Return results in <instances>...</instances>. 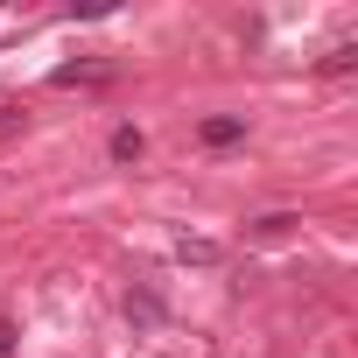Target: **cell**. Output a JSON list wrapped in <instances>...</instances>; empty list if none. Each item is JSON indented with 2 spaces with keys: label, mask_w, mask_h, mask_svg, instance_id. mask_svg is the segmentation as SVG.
<instances>
[{
  "label": "cell",
  "mask_w": 358,
  "mask_h": 358,
  "mask_svg": "<svg viewBox=\"0 0 358 358\" xmlns=\"http://www.w3.org/2000/svg\"><path fill=\"white\" fill-rule=\"evenodd\" d=\"M8 351H15V330H8V323H0V358H8Z\"/></svg>",
  "instance_id": "8"
},
{
  "label": "cell",
  "mask_w": 358,
  "mask_h": 358,
  "mask_svg": "<svg viewBox=\"0 0 358 358\" xmlns=\"http://www.w3.org/2000/svg\"><path fill=\"white\" fill-rule=\"evenodd\" d=\"M197 134H204V148H232V141H246V120L239 113H211Z\"/></svg>",
  "instance_id": "2"
},
{
  "label": "cell",
  "mask_w": 358,
  "mask_h": 358,
  "mask_svg": "<svg viewBox=\"0 0 358 358\" xmlns=\"http://www.w3.org/2000/svg\"><path fill=\"white\" fill-rule=\"evenodd\" d=\"M99 78H113V64H57L50 71V85H99Z\"/></svg>",
  "instance_id": "3"
},
{
  "label": "cell",
  "mask_w": 358,
  "mask_h": 358,
  "mask_svg": "<svg viewBox=\"0 0 358 358\" xmlns=\"http://www.w3.org/2000/svg\"><path fill=\"white\" fill-rule=\"evenodd\" d=\"M141 148H148V134H141L134 120H120V127H113V162H141Z\"/></svg>",
  "instance_id": "4"
},
{
  "label": "cell",
  "mask_w": 358,
  "mask_h": 358,
  "mask_svg": "<svg viewBox=\"0 0 358 358\" xmlns=\"http://www.w3.org/2000/svg\"><path fill=\"white\" fill-rule=\"evenodd\" d=\"M288 225H295V211H267V218H253V232H260V239H281Z\"/></svg>",
  "instance_id": "6"
},
{
  "label": "cell",
  "mask_w": 358,
  "mask_h": 358,
  "mask_svg": "<svg viewBox=\"0 0 358 358\" xmlns=\"http://www.w3.org/2000/svg\"><path fill=\"white\" fill-rule=\"evenodd\" d=\"M176 260H190V267H218V246H211V239H176Z\"/></svg>",
  "instance_id": "5"
},
{
  "label": "cell",
  "mask_w": 358,
  "mask_h": 358,
  "mask_svg": "<svg viewBox=\"0 0 358 358\" xmlns=\"http://www.w3.org/2000/svg\"><path fill=\"white\" fill-rule=\"evenodd\" d=\"M351 64H358V43H337V50L323 57V71H330V78H337V71H351Z\"/></svg>",
  "instance_id": "7"
},
{
  "label": "cell",
  "mask_w": 358,
  "mask_h": 358,
  "mask_svg": "<svg viewBox=\"0 0 358 358\" xmlns=\"http://www.w3.org/2000/svg\"><path fill=\"white\" fill-rule=\"evenodd\" d=\"M162 316H169L162 295H155L148 281H134V288H127V323H134V330H162Z\"/></svg>",
  "instance_id": "1"
}]
</instances>
